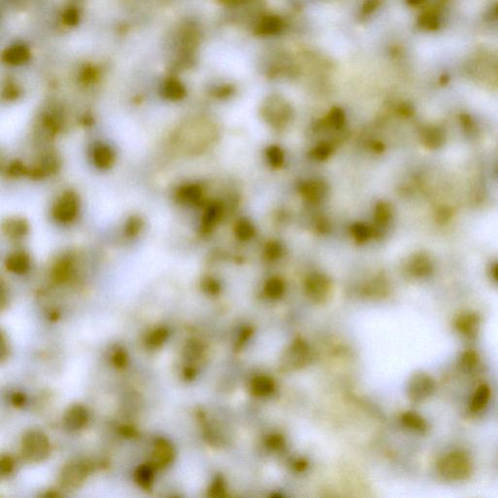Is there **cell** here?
<instances>
[{
  "label": "cell",
  "mask_w": 498,
  "mask_h": 498,
  "mask_svg": "<svg viewBox=\"0 0 498 498\" xmlns=\"http://www.w3.org/2000/svg\"><path fill=\"white\" fill-rule=\"evenodd\" d=\"M439 473L449 481L460 482L468 479L473 472L470 459L462 452H453L447 455L438 465Z\"/></svg>",
  "instance_id": "obj_1"
},
{
  "label": "cell",
  "mask_w": 498,
  "mask_h": 498,
  "mask_svg": "<svg viewBox=\"0 0 498 498\" xmlns=\"http://www.w3.org/2000/svg\"><path fill=\"white\" fill-rule=\"evenodd\" d=\"M50 453V443L47 436L37 430L25 434L22 440L23 458L30 462H40L47 459Z\"/></svg>",
  "instance_id": "obj_2"
},
{
  "label": "cell",
  "mask_w": 498,
  "mask_h": 498,
  "mask_svg": "<svg viewBox=\"0 0 498 498\" xmlns=\"http://www.w3.org/2000/svg\"><path fill=\"white\" fill-rule=\"evenodd\" d=\"M90 471L91 466L85 462H70L61 471L60 485L67 491H74L84 484Z\"/></svg>",
  "instance_id": "obj_3"
},
{
  "label": "cell",
  "mask_w": 498,
  "mask_h": 498,
  "mask_svg": "<svg viewBox=\"0 0 498 498\" xmlns=\"http://www.w3.org/2000/svg\"><path fill=\"white\" fill-rule=\"evenodd\" d=\"M435 391V383L433 379L426 375H416L410 383L409 395L415 402H422L433 394Z\"/></svg>",
  "instance_id": "obj_4"
},
{
  "label": "cell",
  "mask_w": 498,
  "mask_h": 498,
  "mask_svg": "<svg viewBox=\"0 0 498 498\" xmlns=\"http://www.w3.org/2000/svg\"><path fill=\"white\" fill-rule=\"evenodd\" d=\"M78 212V202L77 198L72 193H67L58 200L54 207V217L62 222L69 223L72 221Z\"/></svg>",
  "instance_id": "obj_5"
},
{
  "label": "cell",
  "mask_w": 498,
  "mask_h": 498,
  "mask_svg": "<svg viewBox=\"0 0 498 498\" xmlns=\"http://www.w3.org/2000/svg\"><path fill=\"white\" fill-rule=\"evenodd\" d=\"M175 459V450L170 442L165 439H159L152 452L151 464L155 469H160L170 465Z\"/></svg>",
  "instance_id": "obj_6"
},
{
  "label": "cell",
  "mask_w": 498,
  "mask_h": 498,
  "mask_svg": "<svg viewBox=\"0 0 498 498\" xmlns=\"http://www.w3.org/2000/svg\"><path fill=\"white\" fill-rule=\"evenodd\" d=\"M89 413L81 405H74L69 409L65 416V425L70 430H79L87 425Z\"/></svg>",
  "instance_id": "obj_7"
},
{
  "label": "cell",
  "mask_w": 498,
  "mask_h": 498,
  "mask_svg": "<svg viewBox=\"0 0 498 498\" xmlns=\"http://www.w3.org/2000/svg\"><path fill=\"white\" fill-rule=\"evenodd\" d=\"M267 111V119L271 123L276 124V126H279L281 124H284L287 122L290 116V107L287 105H285L284 101L280 100H275L273 101L272 105L266 108Z\"/></svg>",
  "instance_id": "obj_8"
},
{
  "label": "cell",
  "mask_w": 498,
  "mask_h": 498,
  "mask_svg": "<svg viewBox=\"0 0 498 498\" xmlns=\"http://www.w3.org/2000/svg\"><path fill=\"white\" fill-rule=\"evenodd\" d=\"M456 327L464 336L473 338L479 331L480 319L475 314H465L457 320Z\"/></svg>",
  "instance_id": "obj_9"
},
{
  "label": "cell",
  "mask_w": 498,
  "mask_h": 498,
  "mask_svg": "<svg viewBox=\"0 0 498 498\" xmlns=\"http://www.w3.org/2000/svg\"><path fill=\"white\" fill-rule=\"evenodd\" d=\"M114 158L115 154L109 146L103 143L94 146V149L92 151V159L98 168L107 169L111 167L114 163Z\"/></svg>",
  "instance_id": "obj_10"
},
{
  "label": "cell",
  "mask_w": 498,
  "mask_h": 498,
  "mask_svg": "<svg viewBox=\"0 0 498 498\" xmlns=\"http://www.w3.org/2000/svg\"><path fill=\"white\" fill-rule=\"evenodd\" d=\"M491 399V389L488 385H481L476 392L474 393L471 404H470V409L472 412H480L483 410L487 404L489 403Z\"/></svg>",
  "instance_id": "obj_11"
},
{
  "label": "cell",
  "mask_w": 498,
  "mask_h": 498,
  "mask_svg": "<svg viewBox=\"0 0 498 498\" xmlns=\"http://www.w3.org/2000/svg\"><path fill=\"white\" fill-rule=\"evenodd\" d=\"M7 268L15 274H25L30 268V259L26 254H15L7 260Z\"/></svg>",
  "instance_id": "obj_12"
},
{
  "label": "cell",
  "mask_w": 498,
  "mask_h": 498,
  "mask_svg": "<svg viewBox=\"0 0 498 498\" xmlns=\"http://www.w3.org/2000/svg\"><path fill=\"white\" fill-rule=\"evenodd\" d=\"M154 467L150 463L148 465L141 466L136 473V480L138 484L145 490H150L154 479Z\"/></svg>",
  "instance_id": "obj_13"
},
{
  "label": "cell",
  "mask_w": 498,
  "mask_h": 498,
  "mask_svg": "<svg viewBox=\"0 0 498 498\" xmlns=\"http://www.w3.org/2000/svg\"><path fill=\"white\" fill-rule=\"evenodd\" d=\"M305 197L313 202H318L321 200L325 193H326V188L324 187V184L322 182H310L308 183L303 191Z\"/></svg>",
  "instance_id": "obj_14"
},
{
  "label": "cell",
  "mask_w": 498,
  "mask_h": 498,
  "mask_svg": "<svg viewBox=\"0 0 498 498\" xmlns=\"http://www.w3.org/2000/svg\"><path fill=\"white\" fill-rule=\"evenodd\" d=\"M411 268L415 275L423 277L431 271V264L426 255H417L412 261Z\"/></svg>",
  "instance_id": "obj_15"
},
{
  "label": "cell",
  "mask_w": 498,
  "mask_h": 498,
  "mask_svg": "<svg viewBox=\"0 0 498 498\" xmlns=\"http://www.w3.org/2000/svg\"><path fill=\"white\" fill-rule=\"evenodd\" d=\"M403 423L410 428L419 432H424L427 429V422L417 414L407 413L403 416Z\"/></svg>",
  "instance_id": "obj_16"
},
{
  "label": "cell",
  "mask_w": 498,
  "mask_h": 498,
  "mask_svg": "<svg viewBox=\"0 0 498 498\" xmlns=\"http://www.w3.org/2000/svg\"><path fill=\"white\" fill-rule=\"evenodd\" d=\"M168 337H169V332L166 328L155 329L147 337V345L150 348H158L166 342Z\"/></svg>",
  "instance_id": "obj_17"
},
{
  "label": "cell",
  "mask_w": 498,
  "mask_h": 498,
  "mask_svg": "<svg viewBox=\"0 0 498 498\" xmlns=\"http://www.w3.org/2000/svg\"><path fill=\"white\" fill-rule=\"evenodd\" d=\"M236 234H237V237H239V239L246 241L253 236L254 228L249 221L246 220V219H243L237 225Z\"/></svg>",
  "instance_id": "obj_18"
},
{
  "label": "cell",
  "mask_w": 498,
  "mask_h": 498,
  "mask_svg": "<svg viewBox=\"0 0 498 498\" xmlns=\"http://www.w3.org/2000/svg\"><path fill=\"white\" fill-rule=\"evenodd\" d=\"M391 218V209L387 204H380L377 207L376 221L379 225L386 226Z\"/></svg>",
  "instance_id": "obj_19"
},
{
  "label": "cell",
  "mask_w": 498,
  "mask_h": 498,
  "mask_svg": "<svg viewBox=\"0 0 498 498\" xmlns=\"http://www.w3.org/2000/svg\"><path fill=\"white\" fill-rule=\"evenodd\" d=\"M267 157H268L270 164L276 168L281 167L283 165L284 159H285L284 152L282 151L281 148H279L277 146H272L268 149Z\"/></svg>",
  "instance_id": "obj_20"
},
{
  "label": "cell",
  "mask_w": 498,
  "mask_h": 498,
  "mask_svg": "<svg viewBox=\"0 0 498 498\" xmlns=\"http://www.w3.org/2000/svg\"><path fill=\"white\" fill-rule=\"evenodd\" d=\"M443 139H444V137H443L442 132L435 129V128L427 130L426 134L424 135L425 142L431 147H436V146L440 145L443 142Z\"/></svg>",
  "instance_id": "obj_21"
},
{
  "label": "cell",
  "mask_w": 498,
  "mask_h": 498,
  "mask_svg": "<svg viewBox=\"0 0 498 498\" xmlns=\"http://www.w3.org/2000/svg\"><path fill=\"white\" fill-rule=\"evenodd\" d=\"M353 235L357 242L363 243L369 239L371 235V229L365 224L358 223L353 228Z\"/></svg>",
  "instance_id": "obj_22"
},
{
  "label": "cell",
  "mask_w": 498,
  "mask_h": 498,
  "mask_svg": "<svg viewBox=\"0 0 498 498\" xmlns=\"http://www.w3.org/2000/svg\"><path fill=\"white\" fill-rule=\"evenodd\" d=\"M478 362H479V357L476 353H474L472 351L465 352L461 357V364L463 368H465L467 370L474 368L478 364Z\"/></svg>",
  "instance_id": "obj_23"
},
{
  "label": "cell",
  "mask_w": 498,
  "mask_h": 498,
  "mask_svg": "<svg viewBox=\"0 0 498 498\" xmlns=\"http://www.w3.org/2000/svg\"><path fill=\"white\" fill-rule=\"evenodd\" d=\"M281 22L275 18H268L261 24L262 33L265 34H276L281 30Z\"/></svg>",
  "instance_id": "obj_24"
},
{
  "label": "cell",
  "mask_w": 498,
  "mask_h": 498,
  "mask_svg": "<svg viewBox=\"0 0 498 498\" xmlns=\"http://www.w3.org/2000/svg\"><path fill=\"white\" fill-rule=\"evenodd\" d=\"M329 121H330V123L334 127L340 128L345 123V114H344V112L341 109H339V108L333 109L331 111L330 115H329Z\"/></svg>",
  "instance_id": "obj_25"
},
{
  "label": "cell",
  "mask_w": 498,
  "mask_h": 498,
  "mask_svg": "<svg viewBox=\"0 0 498 498\" xmlns=\"http://www.w3.org/2000/svg\"><path fill=\"white\" fill-rule=\"evenodd\" d=\"M112 362L118 368H124L128 363V356L123 350H116L112 356Z\"/></svg>",
  "instance_id": "obj_26"
},
{
  "label": "cell",
  "mask_w": 498,
  "mask_h": 498,
  "mask_svg": "<svg viewBox=\"0 0 498 498\" xmlns=\"http://www.w3.org/2000/svg\"><path fill=\"white\" fill-rule=\"evenodd\" d=\"M14 468V462L12 461V459L8 456H5L1 459V463H0V469H1V474L2 475H8L12 472Z\"/></svg>",
  "instance_id": "obj_27"
},
{
  "label": "cell",
  "mask_w": 498,
  "mask_h": 498,
  "mask_svg": "<svg viewBox=\"0 0 498 498\" xmlns=\"http://www.w3.org/2000/svg\"><path fill=\"white\" fill-rule=\"evenodd\" d=\"M283 288H284L283 284L281 282H279L278 280H274V281L270 282L267 286L268 293H270L271 295H274V296L281 294L283 291Z\"/></svg>",
  "instance_id": "obj_28"
},
{
  "label": "cell",
  "mask_w": 498,
  "mask_h": 498,
  "mask_svg": "<svg viewBox=\"0 0 498 498\" xmlns=\"http://www.w3.org/2000/svg\"><path fill=\"white\" fill-rule=\"evenodd\" d=\"M266 253L270 258H278L282 254V248L278 244L268 245Z\"/></svg>",
  "instance_id": "obj_29"
},
{
  "label": "cell",
  "mask_w": 498,
  "mask_h": 498,
  "mask_svg": "<svg viewBox=\"0 0 498 498\" xmlns=\"http://www.w3.org/2000/svg\"><path fill=\"white\" fill-rule=\"evenodd\" d=\"M330 154V148L326 145H321L317 148L316 150V155L320 159H326Z\"/></svg>",
  "instance_id": "obj_30"
},
{
  "label": "cell",
  "mask_w": 498,
  "mask_h": 498,
  "mask_svg": "<svg viewBox=\"0 0 498 498\" xmlns=\"http://www.w3.org/2000/svg\"><path fill=\"white\" fill-rule=\"evenodd\" d=\"M26 402V398L23 394L21 393H16L13 396V404L15 406H23Z\"/></svg>",
  "instance_id": "obj_31"
},
{
  "label": "cell",
  "mask_w": 498,
  "mask_h": 498,
  "mask_svg": "<svg viewBox=\"0 0 498 498\" xmlns=\"http://www.w3.org/2000/svg\"><path fill=\"white\" fill-rule=\"evenodd\" d=\"M122 431H123V435H126L127 437H134L137 434L135 429L132 427H123Z\"/></svg>",
  "instance_id": "obj_32"
},
{
  "label": "cell",
  "mask_w": 498,
  "mask_h": 498,
  "mask_svg": "<svg viewBox=\"0 0 498 498\" xmlns=\"http://www.w3.org/2000/svg\"><path fill=\"white\" fill-rule=\"evenodd\" d=\"M493 274H494L495 279L498 282V265L494 268V273Z\"/></svg>",
  "instance_id": "obj_33"
}]
</instances>
